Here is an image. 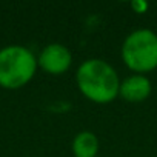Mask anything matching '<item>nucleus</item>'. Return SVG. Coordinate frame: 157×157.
Returning a JSON list of instances; mask_svg holds the SVG:
<instances>
[{"label":"nucleus","mask_w":157,"mask_h":157,"mask_svg":"<svg viewBox=\"0 0 157 157\" xmlns=\"http://www.w3.org/2000/svg\"><path fill=\"white\" fill-rule=\"evenodd\" d=\"M120 82L116 68L97 57L83 60L75 71V85L80 94L99 105L111 103L119 97Z\"/></svg>","instance_id":"1"},{"label":"nucleus","mask_w":157,"mask_h":157,"mask_svg":"<svg viewBox=\"0 0 157 157\" xmlns=\"http://www.w3.org/2000/svg\"><path fill=\"white\" fill-rule=\"evenodd\" d=\"M37 57L22 45H8L0 49V86L19 90L29 83L37 72Z\"/></svg>","instance_id":"2"},{"label":"nucleus","mask_w":157,"mask_h":157,"mask_svg":"<svg viewBox=\"0 0 157 157\" xmlns=\"http://www.w3.org/2000/svg\"><path fill=\"white\" fill-rule=\"evenodd\" d=\"M120 56L134 74H145L157 68V34L148 28L129 33L120 48Z\"/></svg>","instance_id":"3"},{"label":"nucleus","mask_w":157,"mask_h":157,"mask_svg":"<svg viewBox=\"0 0 157 157\" xmlns=\"http://www.w3.org/2000/svg\"><path fill=\"white\" fill-rule=\"evenodd\" d=\"M72 63V54L68 46L62 43H49L42 48L37 56V65L40 69L51 75L65 74Z\"/></svg>","instance_id":"4"},{"label":"nucleus","mask_w":157,"mask_h":157,"mask_svg":"<svg viewBox=\"0 0 157 157\" xmlns=\"http://www.w3.org/2000/svg\"><path fill=\"white\" fill-rule=\"evenodd\" d=\"M152 85L145 74H131L120 82L119 96L129 103L145 102L151 94Z\"/></svg>","instance_id":"5"},{"label":"nucleus","mask_w":157,"mask_h":157,"mask_svg":"<svg viewBox=\"0 0 157 157\" xmlns=\"http://www.w3.org/2000/svg\"><path fill=\"white\" fill-rule=\"evenodd\" d=\"M99 139L93 131H78L72 142H71V151L74 157H97L99 154Z\"/></svg>","instance_id":"6"},{"label":"nucleus","mask_w":157,"mask_h":157,"mask_svg":"<svg viewBox=\"0 0 157 157\" xmlns=\"http://www.w3.org/2000/svg\"><path fill=\"white\" fill-rule=\"evenodd\" d=\"M131 6H132V10H134L136 13H139V14H142V13H145V11L148 10V3H145V2H132Z\"/></svg>","instance_id":"7"},{"label":"nucleus","mask_w":157,"mask_h":157,"mask_svg":"<svg viewBox=\"0 0 157 157\" xmlns=\"http://www.w3.org/2000/svg\"><path fill=\"white\" fill-rule=\"evenodd\" d=\"M154 157H157V155H154Z\"/></svg>","instance_id":"8"}]
</instances>
